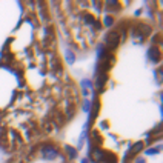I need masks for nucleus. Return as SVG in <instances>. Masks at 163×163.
Masks as SVG:
<instances>
[{
  "mask_svg": "<svg viewBox=\"0 0 163 163\" xmlns=\"http://www.w3.org/2000/svg\"><path fill=\"white\" fill-rule=\"evenodd\" d=\"M46 8L0 2V148L6 151L57 132L80 105Z\"/></svg>",
  "mask_w": 163,
  "mask_h": 163,
  "instance_id": "f257e3e1",
  "label": "nucleus"
}]
</instances>
